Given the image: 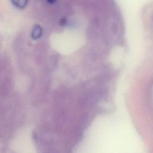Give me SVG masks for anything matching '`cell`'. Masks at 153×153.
<instances>
[{"instance_id": "obj_1", "label": "cell", "mask_w": 153, "mask_h": 153, "mask_svg": "<svg viewBox=\"0 0 153 153\" xmlns=\"http://www.w3.org/2000/svg\"><path fill=\"white\" fill-rule=\"evenodd\" d=\"M41 35H42V28L39 25L35 26L32 33V39H37L41 36Z\"/></svg>"}, {"instance_id": "obj_2", "label": "cell", "mask_w": 153, "mask_h": 153, "mask_svg": "<svg viewBox=\"0 0 153 153\" xmlns=\"http://www.w3.org/2000/svg\"><path fill=\"white\" fill-rule=\"evenodd\" d=\"M11 1L16 7L20 8H22L26 5L28 0H11Z\"/></svg>"}, {"instance_id": "obj_3", "label": "cell", "mask_w": 153, "mask_h": 153, "mask_svg": "<svg viewBox=\"0 0 153 153\" xmlns=\"http://www.w3.org/2000/svg\"><path fill=\"white\" fill-rule=\"evenodd\" d=\"M47 2H48V3H50V4H53V3H54V2H56V0H47Z\"/></svg>"}]
</instances>
